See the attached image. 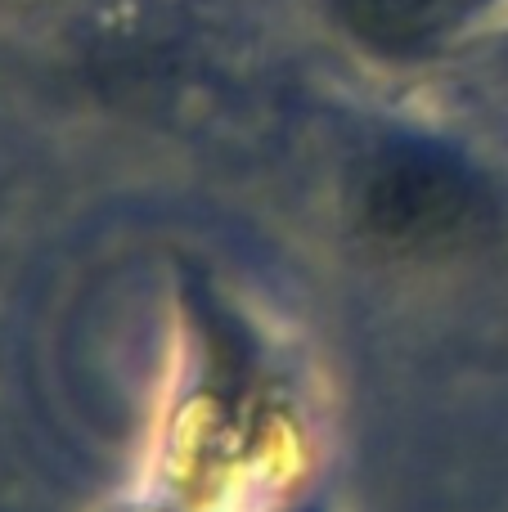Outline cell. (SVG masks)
Segmentation results:
<instances>
[{"mask_svg":"<svg viewBox=\"0 0 508 512\" xmlns=\"http://www.w3.org/2000/svg\"><path fill=\"white\" fill-rule=\"evenodd\" d=\"M477 194L455 167L405 153L365 180L360 225L369 239L401 252H432L468 239L477 225Z\"/></svg>","mask_w":508,"mask_h":512,"instance_id":"6da1fadb","label":"cell"}]
</instances>
